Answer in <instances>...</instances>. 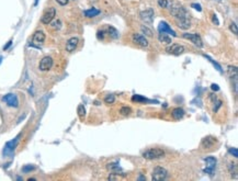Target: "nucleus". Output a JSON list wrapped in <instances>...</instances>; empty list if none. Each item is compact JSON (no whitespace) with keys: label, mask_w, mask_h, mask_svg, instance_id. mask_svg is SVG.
I'll list each match as a JSON object with an SVG mask.
<instances>
[{"label":"nucleus","mask_w":238,"mask_h":181,"mask_svg":"<svg viewBox=\"0 0 238 181\" xmlns=\"http://www.w3.org/2000/svg\"><path fill=\"white\" fill-rule=\"evenodd\" d=\"M228 153H229L230 155H233L235 157V158H237L238 157V150L236 147H233V148H229L228 149Z\"/></svg>","instance_id":"nucleus-31"},{"label":"nucleus","mask_w":238,"mask_h":181,"mask_svg":"<svg viewBox=\"0 0 238 181\" xmlns=\"http://www.w3.org/2000/svg\"><path fill=\"white\" fill-rule=\"evenodd\" d=\"M191 7H192L193 9H195V10H198V11H202V8H201V6L199 4H191Z\"/></svg>","instance_id":"nucleus-36"},{"label":"nucleus","mask_w":238,"mask_h":181,"mask_svg":"<svg viewBox=\"0 0 238 181\" xmlns=\"http://www.w3.org/2000/svg\"><path fill=\"white\" fill-rule=\"evenodd\" d=\"M212 21H213V23L215 26H220V21H218V19H217L216 14H213V16H212Z\"/></svg>","instance_id":"nucleus-35"},{"label":"nucleus","mask_w":238,"mask_h":181,"mask_svg":"<svg viewBox=\"0 0 238 181\" xmlns=\"http://www.w3.org/2000/svg\"><path fill=\"white\" fill-rule=\"evenodd\" d=\"M56 2L59 4L60 6H66V4L69 2V0H56Z\"/></svg>","instance_id":"nucleus-37"},{"label":"nucleus","mask_w":238,"mask_h":181,"mask_svg":"<svg viewBox=\"0 0 238 181\" xmlns=\"http://www.w3.org/2000/svg\"><path fill=\"white\" fill-rule=\"evenodd\" d=\"M79 43V38H69L66 43V51L67 52H72L76 50V47Z\"/></svg>","instance_id":"nucleus-16"},{"label":"nucleus","mask_w":238,"mask_h":181,"mask_svg":"<svg viewBox=\"0 0 238 181\" xmlns=\"http://www.w3.org/2000/svg\"><path fill=\"white\" fill-rule=\"evenodd\" d=\"M114 101H115V97L113 94H109L104 98V102L107 104H112V103H114Z\"/></svg>","instance_id":"nucleus-28"},{"label":"nucleus","mask_w":238,"mask_h":181,"mask_svg":"<svg viewBox=\"0 0 238 181\" xmlns=\"http://www.w3.org/2000/svg\"><path fill=\"white\" fill-rule=\"evenodd\" d=\"M228 169H229L230 175L232 176L234 175V178L236 179L237 178V166H236V164H229L228 165Z\"/></svg>","instance_id":"nucleus-25"},{"label":"nucleus","mask_w":238,"mask_h":181,"mask_svg":"<svg viewBox=\"0 0 238 181\" xmlns=\"http://www.w3.org/2000/svg\"><path fill=\"white\" fill-rule=\"evenodd\" d=\"M120 113H121L122 115H130V114L132 113V109L129 108V106H123V108H121V110H120Z\"/></svg>","instance_id":"nucleus-27"},{"label":"nucleus","mask_w":238,"mask_h":181,"mask_svg":"<svg viewBox=\"0 0 238 181\" xmlns=\"http://www.w3.org/2000/svg\"><path fill=\"white\" fill-rule=\"evenodd\" d=\"M183 38L187 40H190L191 42L198 47H202L203 46V42H202V38H200V35L196 33H184Z\"/></svg>","instance_id":"nucleus-7"},{"label":"nucleus","mask_w":238,"mask_h":181,"mask_svg":"<svg viewBox=\"0 0 238 181\" xmlns=\"http://www.w3.org/2000/svg\"><path fill=\"white\" fill-rule=\"evenodd\" d=\"M138 180H144V181H145V180H146V178H145V177H143V176H141V177L138 178Z\"/></svg>","instance_id":"nucleus-41"},{"label":"nucleus","mask_w":238,"mask_h":181,"mask_svg":"<svg viewBox=\"0 0 238 181\" xmlns=\"http://www.w3.org/2000/svg\"><path fill=\"white\" fill-rule=\"evenodd\" d=\"M11 44H12V41H9V42H8V44H7V45H6V46L4 47V51H6V50H8V47H10V46H11Z\"/></svg>","instance_id":"nucleus-40"},{"label":"nucleus","mask_w":238,"mask_h":181,"mask_svg":"<svg viewBox=\"0 0 238 181\" xmlns=\"http://www.w3.org/2000/svg\"><path fill=\"white\" fill-rule=\"evenodd\" d=\"M228 75L232 79H234V88H235V93H237V79H238V74H237V67L236 66H229L228 67Z\"/></svg>","instance_id":"nucleus-14"},{"label":"nucleus","mask_w":238,"mask_h":181,"mask_svg":"<svg viewBox=\"0 0 238 181\" xmlns=\"http://www.w3.org/2000/svg\"><path fill=\"white\" fill-rule=\"evenodd\" d=\"M221 105H222V101H216V106H214V112H217V110L220 109Z\"/></svg>","instance_id":"nucleus-38"},{"label":"nucleus","mask_w":238,"mask_h":181,"mask_svg":"<svg viewBox=\"0 0 238 181\" xmlns=\"http://www.w3.org/2000/svg\"><path fill=\"white\" fill-rule=\"evenodd\" d=\"M158 31L159 33H166V34H171L172 36H177V33L171 29V26L168 24L167 22L161 21L158 26Z\"/></svg>","instance_id":"nucleus-11"},{"label":"nucleus","mask_w":238,"mask_h":181,"mask_svg":"<svg viewBox=\"0 0 238 181\" xmlns=\"http://www.w3.org/2000/svg\"><path fill=\"white\" fill-rule=\"evenodd\" d=\"M204 161H205V164H206V168L203 169V171L209 173L210 176H212L214 169H215V166H216V163H217L216 158H215V157H206V158H204Z\"/></svg>","instance_id":"nucleus-4"},{"label":"nucleus","mask_w":238,"mask_h":181,"mask_svg":"<svg viewBox=\"0 0 238 181\" xmlns=\"http://www.w3.org/2000/svg\"><path fill=\"white\" fill-rule=\"evenodd\" d=\"M2 100L8 105H10V106H13V108H18V106H19V101H18V98L14 93H8V94H6V96L2 98Z\"/></svg>","instance_id":"nucleus-10"},{"label":"nucleus","mask_w":238,"mask_h":181,"mask_svg":"<svg viewBox=\"0 0 238 181\" xmlns=\"http://www.w3.org/2000/svg\"><path fill=\"white\" fill-rule=\"evenodd\" d=\"M165 156V152L160 148H149L145 152L143 153V157L145 159L148 160H154V159H158Z\"/></svg>","instance_id":"nucleus-2"},{"label":"nucleus","mask_w":238,"mask_h":181,"mask_svg":"<svg viewBox=\"0 0 238 181\" xmlns=\"http://www.w3.org/2000/svg\"><path fill=\"white\" fill-rule=\"evenodd\" d=\"M1 62H2V57H1V56H0V63H1Z\"/></svg>","instance_id":"nucleus-42"},{"label":"nucleus","mask_w":238,"mask_h":181,"mask_svg":"<svg viewBox=\"0 0 238 181\" xmlns=\"http://www.w3.org/2000/svg\"><path fill=\"white\" fill-rule=\"evenodd\" d=\"M19 139H20V135L17 136L14 139H12V141H10V142H8V143L6 144L4 149V155L7 156V155H11V154H12L13 150L17 147L18 143H19Z\"/></svg>","instance_id":"nucleus-5"},{"label":"nucleus","mask_w":238,"mask_h":181,"mask_svg":"<svg viewBox=\"0 0 238 181\" xmlns=\"http://www.w3.org/2000/svg\"><path fill=\"white\" fill-rule=\"evenodd\" d=\"M104 31L103 30H99L98 32H97V38H98V40H103L104 38Z\"/></svg>","instance_id":"nucleus-33"},{"label":"nucleus","mask_w":238,"mask_h":181,"mask_svg":"<svg viewBox=\"0 0 238 181\" xmlns=\"http://www.w3.org/2000/svg\"><path fill=\"white\" fill-rule=\"evenodd\" d=\"M205 57H206V58L209 59V60H210V62H211V63L213 64V66H214V67H215V68H216V69H217V70H218V72H223V69H222L221 66H220V65H218V64H217L216 62H214L213 59L211 58L210 56H206V55H205Z\"/></svg>","instance_id":"nucleus-29"},{"label":"nucleus","mask_w":238,"mask_h":181,"mask_svg":"<svg viewBox=\"0 0 238 181\" xmlns=\"http://www.w3.org/2000/svg\"><path fill=\"white\" fill-rule=\"evenodd\" d=\"M166 51L169 53V54H172L175 56H179L184 52V47L182 45H179V44H172L171 46L167 47Z\"/></svg>","instance_id":"nucleus-13"},{"label":"nucleus","mask_w":238,"mask_h":181,"mask_svg":"<svg viewBox=\"0 0 238 181\" xmlns=\"http://www.w3.org/2000/svg\"><path fill=\"white\" fill-rule=\"evenodd\" d=\"M108 169L114 172L113 175H117V172H119V171H122L121 167H120V165L117 164V163H111V164H109L108 165Z\"/></svg>","instance_id":"nucleus-21"},{"label":"nucleus","mask_w":238,"mask_h":181,"mask_svg":"<svg viewBox=\"0 0 238 181\" xmlns=\"http://www.w3.org/2000/svg\"><path fill=\"white\" fill-rule=\"evenodd\" d=\"M158 40L160 43H163V44H170L172 42L171 38L168 36L166 33H159L158 35Z\"/></svg>","instance_id":"nucleus-22"},{"label":"nucleus","mask_w":238,"mask_h":181,"mask_svg":"<svg viewBox=\"0 0 238 181\" xmlns=\"http://www.w3.org/2000/svg\"><path fill=\"white\" fill-rule=\"evenodd\" d=\"M211 88H212V90H213V91H218V90H220V87H218L216 84H212V86H211Z\"/></svg>","instance_id":"nucleus-39"},{"label":"nucleus","mask_w":238,"mask_h":181,"mask_svg":"<svg viewBox=\"0 0 238 181\" xmlns=\"http://www.w3.org/2000/svg\"><path fill=\"white\" fill-rule=\"evenodd\" d=\"M229 29H230V31H232V32H233V33L235 34V35H236V34H237V24H236V23H232V24H230L229 26Z\"/></svg>","instance_id":"nucleus-34"},{"label":"nucleus","mask_w":238,"mask_h":181,"mask_svg":"<svg viewBox=\"0 0 238 181\" xmlns=\"http://www.w3.org/2000/svg\"><path fill=\"white\" fill-rule=\"evenodd\" d=\"M99 13H100V10H98V9L96 8H91V9H89V10H86L84 12V14H85V17H87V18H93V17H97Z\"/></svg>","instance_id":"nucleus-20"},{"label":"nucleus","mask_w":238,"mask_h":181,"mask_svg":"<svg viewBox=\"0 0 238 181\" xmlns=\"http://www.w3.org/2000/svg\"><path fill=\"white\" fill-rule=\"evenodd\" d=\"M77 111H78V115H79L80 120H84L85 116H86V109H85L84 105H82V104L78 105V109H77Z\"/></svg>","instance_id":"nucleus-24"},{"label":"nucleus","mask_w":238,"mask_h":181,"mask_svg":"<svg viewBox=\"0 0 238 181\" xmlns=\"http://www.w3.org/2000/svg\"><path fill=\"white\" fill-rule=\"evenodd\" d=\"M216 1H221V0H216Z\"/></svg>","instance_id":"nucleus-43"},{"label":"nucleus","mask_w":238,"mask_h":181,"mask_svg":"<svg viewBox=\"0 0 238 181\" xmlns=\"http://www.w3.org/2000/svg\"><path fill=\"white\" fill-rule=\"evenodd\" d=\"M170 12L175 19L178 26L182 30H187L191 26V21L187 10L182 6H173L170 9Z\"/></svg>","instance_id":"nucleus-1"},{"label":"nucleus","mask_w":238,"mask_h":181,"mask_svg":"<svg viewBox=\"0 0 238 181\" xmlns=\"http://www.w3.org/2000/svg\"><path fill=\"white\" fill-rule=\"evenodd\" d=\"M132 101L136 102V103H151V102H154L149 100V99H147V98L139 96V94H134L132 97Z\"/></svg>","instance_id":"nucleus-19"},{"label":"nucleus","mask_w":238,"mask_h":181,"mask_svg":"<svg viewBox=\"0 0 238 181\" xmlns=\"http://www.w3.org/2000/svg\"><path fill=\"white\" fill-rule=\"evenodd\" d=\"M158 4L160 8H167L168 7V0H158Z\"/></svg>","instance_id":"nucleus-32"},{"label":"nucleus","mask_w":238,"mask_h":181,"mask_svg":"<svg viewBox=\"0 0 238 181\" xmlns=\"http://www.w3.org/2000/svg\"><path fill=\"white\" fill-rule=\"evenodd\" d=\"M141 30H142L143 33L145 34V35H147V36H153V31H151L149 28H147L146 26H142Z\"/></svg>","instance_id":"nucleus-26"},{"label":"nucleus","mask_w":238,"mask_h":181,"mask_svg":"<svg viewBox=\"0 0 238 181\" xmlns=\"http://www.w3.org/2000/svg\"><path fill=\"white\" fill-rule=\"evenodd\" d=\"M55 14H56V10L54 8L47 9L44 12V14H43L42 19H41L43 24H50V22L53 21V19L55 18Z\"/></svg>","instance_id":"nucleus-6"},{"label":"nucleus","mask_w":238,"mask_h":181,"mask_svg":"<svg viewBox=\"0 0 238 181\" xmlns=\"http://www.w3.org/2000/svg\"><path fill=\"white\" fill-rule=\"evenodd\" d=\"M139 16H141L142 21L147 24H151L154 21V10L153 9H147L145 11H142Z\"/></svg>","instance_id":"nucleus-8"},{"label":"nucleus","mask_w":238,"mask_h":181,"mask_svg":"<svg viewBox=\"0 0 238 181\" xmlns=\"http://www.w3.org/2000/svg\"><path fill=\"white\" fill-rule=\"evenodd\" d=\"M168 176V171L163 167H156L153 171V177L151 179L154 181H163L165 180Z\"/></svg>","instance_id":"nucleus-3"},{"label":"nucleus","mask_w":238,"mask_h":181,"mask_svg":"<svg viewBox=\"0 0 238 181\" xmlns=\"http://www.w3.org/2000/svg\"><path fill=\"white\" fill-rule=\"evenodd\" d=\"M171 115L175 120H180L184 116V110L181 109V108H175V109L172 110Z\"/></svg>","instance_id":"nucleus-18"},{"label":"nucleus","mask_w":238,"mask_h":181,"mask_svg":"<svg viewBox=\"0 0 238 181\" xmlns=\"http://www.w3.org/2000/svg\"><path fill=\"white\" fill-rule=\"evenodd\" d=\"M132 38H133V42L135 43L136 45H138V46H141V47L148 46V41H147L146 38H145L144 35H142V34H137V33L133 34Z\"/></svg>","instance_id":"nucleus-12"},{"label":"nucleus","mask_w":238,"mask_h":181,"mask_svg":"<svg viewBox=\"0 0 238 181\" xmlns=\"http://www.w3.org/2000/svg\"><path fill=\"white\" fill-rule=\"evenodd\" d=\"M45 41V34L43 31H36L32 38V42L34 44H42Z\"/></svg>","instance_id":"nucleus-17"},{"label":"nucleus","mask_w":238,"mask_h":181,"mask_svg":"<svg viewBox=\"0 0 238 181\" xmlns=\"http://www.w3.org/2000/svg\"><path fill=\"white\" fill-rule=\"evenodd\" d=\"M52 66H53V59H52V57H50V56L43 57V58L41 59V62H40V65H38V67H40V69H41L42 72L50 70V68H52Z\"/></svg>","instance_id":"nucleus-9"},{"label":"nucleus","mask_w":238,"mask_h":181,"mask_svg":"<svg viewBox=\"0 0 238 181\" xmlns=\"http://www.w3.org/2000/svg\"><path fill=\"white\" fill-rule=\"evenodd\" d=\"M108 34L112 38H119V31L113 26H109L108 28Z\"/></svg>","instance_id":"nucleus-23"},{"label":"nucleus","mask_w":238,"mask_h":181,"mask_svg":"<svg viewBox=\"0 0 238 181\" xmlns=\"http://www.w3.org/2000/svg\"><path fill=\"white\" fill-rule=\"evenodd\" d=\"M34 169H35V167H34L33 165H28V166H24V167L22 168V171H23V172H30V171H32Z\"/></svg>","instance_id":"nucleus-30"},{"label":"nucleus","mask_w":238,"mask_h":181,"mask_svg":"<svg viewBox=\"0 0 238 181\" xmlns=\"http://www.w3.org/2000/svg\"><path fill=\"white\" fill-rule=\"evenodd\" d=\"M215 143H216V138L215 137H213V136H206V137L202 139L201 146L203 148H211L213 147Z\"/></svg>","instance_id":"nucleus-15"}]
</instances>
